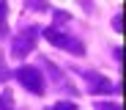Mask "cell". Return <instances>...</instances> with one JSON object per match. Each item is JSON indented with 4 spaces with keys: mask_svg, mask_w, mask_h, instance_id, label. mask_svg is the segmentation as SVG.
<instances>
[{
    "mask_svg": "<svg viewBox=\"0 0 126 110\" xmlns=\"http://www.w3.org/2000/svg\"><path fill=\"white\" fill-rule=\"evenodd\" d=\"M44 39H47L49 44H55V47H60V50L74 52V55H82V52H85V47H82L77 39H71L69 33H63V30H58V28H47V30H44Z\"/></svg>",
    "mask_w": 126,
    "mask_h": 110,
    "instance_id": "6da1fadb",
    "label": "cell"
},
{
    "mask_svg": "<svg viewBox=\"0 0 126 110\" xmlns=\"http://www.w3.org/2000/svg\"><path fill=\"white\" fill-rule=\"evenodd\" d=\"M16 77H19V83H22L28 91H33V94H44V77H41L38 69H33V66H22V69L16 72Z\"/></svg>",
    "mask_w": 126,
    "mask_h": 110,
    "instance_id": "7a4b0ae2",
    "label": "cell"
},
{
    "mask_svg": "<svg viewBox=\"0 0 126 110\" xmlns=\"http://www.w3.org/2000/svg\"><path fill=\"white\" fill-rule=\"evenodd\" d=\"M30 47H33V36H22L14 44V55H22V50H30Z\"/></svg>",
    "mask_w": 126,
    "mask_h": 110,
    "instance_id": "3957f363",
    "label": "cell"
},
{
    "mask_svg": "<svg viewBox=\"0 0 126 110\" xmlns=\"http://www.w3.org/2000/svg\"><path fill=\"white\" fill-rule=\"evenodd\" d=\"M91 88H96V91H110L112 85H110V83H104V80H93V83H91Z\"/></svg>",
    "mask_w": 126,
    "mask_h": 110,
    "instance_id": "277c9868",
    "label": "cell"
},
{
    "mask_svg": "<svg viewBox=\"0 0 126 110\" xmlns=\"http://www.w3.org/2000/svg\"><path fill=\"white\" fill-rule=\"evenodd\" d=\"M6 11H8V8H6L3 3H0V33H3V30H6V25H3V14H6Z\"/></svg>",
    "mask_w": 126,
    "mask_h": 110,
    "instance_id": "5b68a950",
    "label": "cell"
},
{
    "mask_svg": "<svg viewBox=\"0 0 126 110\" xmlns=\"http://www.w3.org/2000/svg\"><path fill=\"white\" fill-rule=\"evenodd\" d=\"M101 110H118V105H101Z\"/></svg>",
    "mask_w": 126,
    "mask_h": 110,
    "instance_id": "8992f818",
    "label": "cell"
}]
</instances>
